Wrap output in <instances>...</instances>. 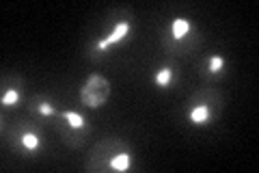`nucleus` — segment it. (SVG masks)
Wrapping results in <instances>:
<instances>
[{"label": "nucleus", "mask_w": 259, "mask_h": 173, "mask_svg": "<svg viewBox=\"0 0 259 173\" xmlns=\"http://www.w3.org/2000/svg\"><path fill=\"white\" fill-rule=\"evenodd\" d=\"M223 106H225V102H223L221 91L212 89V87H205L188 97L184 115L192 126H209V123H214V119H218V115L223 113Z\"/></svg>", "instance_id": "f257e3e1"}, {"label": "nucleus", "mask_w": 259, "mask_h": 173, "mask_svg": "<svg viewBox=\"0 0 259 173\" xmlns=\"http://www.w3.org/2000/svg\"><path fill=\"white\" fill-rule=\"evenodd\" d=\"M197 44H199V32H194L192 22L184 18V15L173 18L162 30V46L171 56L190 52Z\"/></svg>", "instance_id": "f03ea898"}, {"label": "nucleus", "mask_w": 259, "mask_h": 173, "mask_svg": "<svg viewBox=\"0 0 259 173\" xmlns=\"http://www.w3.org/2000/svg\"><path fill=\"white\" fill-rule=\"evenodd\" d=\"M54 130L65 145L71 147V150H78L87 143L91 126L84 119V115L76 111H59V115L54 117Z\"/></svg>", "instance_id": "7ed1b4c3"}, {"label": "nucleus", "mask_w": 259, "mask_h": 173, "mask_svg": "<svg viewBox=\"0 0 259 173\" xmlns=\"http://www.w3.org/2000/svg\"><path fill=\"white\" fill-rule=\"evenodd\" d=\"M130 35H132V13H123V18H119L115 22V26H112L106 35L102 39H97L95 44L89 48L87 56L89 59H102L110 48H115L117 44H121V41H125Z\"/></svg>", "instance_id": "20e7f679"}, {"label": "nucleus", "mask_w": 259, "mask_h": 173, "mask_svg": "<svg viewBox=\"0 0 259 173\" xmlns=\"http://www.w3.org/2000/svg\"><path fill=\"white\" fill-rule=\"evenodd\" d=\"M9 141L15 147V152H20L22 156H37L41 150V134H39L37 126H32L26 119H18V123L11 128Z\"/></svg>", "instance_id": "39448f33"}, {"label": "nucleus", "mask_w": 259, "mask_h": 173, "mask_svg": "<svg viewBox=\"0 0 259 173\" xmlns=\"http://www.w3.org/2000/svg\"><path fill=\"white\" fill-rule=\"evenodd\" d=\"M121 150H127L123 139H119V136H106V139H102L100 143H95V147L91 150V154L87 156L84 169L91 171V173H93V171H95V173L108 171V164H110V160H112V156H115L117 152H121Z\"/></svg>", "instance_id": "423d86ee"}, {"label": "nucleus", "mask_w": 259, "mask_h": 173, "mask_svg": "<svg viewBox=\"0 0 259 173\" xmlns=\"http://www.w3.org/2000/svg\"><path fill=\"white\" fill-rule=\"evenodd\" d=\"M80 104L87 109H102L110 97V82L100 76V74H91L87 78V82L80 87Z\"/></svg>", "instance_id": "0eeeda50"}, {"label": "nucleus", "mask_w": 259, "mask_h": 173, "mask_svg": "<svg viewBox=\"0 0 259 173\" xmlns=\"http://www.w3.org/2000/svg\"><path fill=\"white\" fill-rule=\"evenodd\" d=\"M26 106H28V111H30V113H35V115H37V117L54 119L56 115H59V109H56V106H54L50 100H46L44 95H32V97H28Z\"/></svg>", "instance_id": "6e6552de"}, {"label": "nucleus", "mask_w": 259, "mask_h": 173, "mask_svg": "<svg viewBox=\"0 0 259 173\" xmlns=\"http://www.w3.org/2000/svg\"><path fill=\"white\" fill-rule=\"evenodd\" d=\"M22 100V78L15 76L11 78L9 87H5V93H3V100L0 104L5 106V109H13V106H18Z\"/></svg>", "instance_id": "1a4fd4ad"}, {"label": "nucleus", "mask_w": 259, "mask_h": 173, "mask_svg": "<svg viewBox=\"0 0 259 173\" xmlns=\"http://www.w3.org/2000/svg\"><path fill=\"white\" fill-rule=\"evenodd\" d=\"M132 160H134L132 152L121 150V152H117L115 156H112V160H110V164H108V171H115V173H125V171L132 169Z\"/></svg>", "instance_id": "9d476101"}, {"label": "nucleus", "mask_w": 259, "mask_h": 173, "mask_svg": "<svg viewBox=\"0 0 259 173\" xmlns=\"http://www.w3.org/2000/svg\"><path fill=\"white\" fill-rule=\"evenodd\" d=\"M153 82H156V87H160V89H168L175 82V70L171 65H162V67L153 74Z\"/></svg>", "instance_id": "9b49d317"}, {"label": "nucleus", "mask_w": 259, "mask_h": 173, "mask_svg": "<svg viewBox=\"0 0 259 173\" xmlns=\"http://www.w3.org/2000/svg\"><path fill=\"white\" fill-rule=\"evenodd\" d=\"M223 72H225V59H223V56H221V54L209 56L207 65L203 67V76H205V78H216V76H221Z\"/></svg>", "instance_id": "f8f14e48"}]
</instances>
